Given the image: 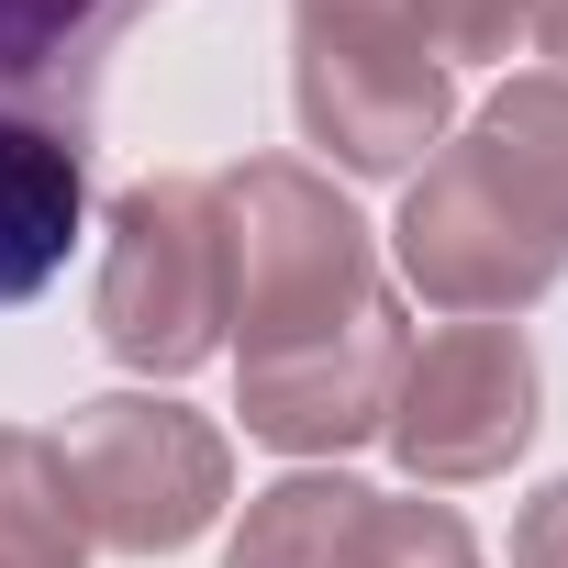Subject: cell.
Here are the masks:
<instances>
[{
	"mask_svg": "<svg viewBox=\"0 0 568 568\" xmlns=\"http://www.w3.org/2000/svg\"><path fill=\"white\" fill-rule=\"evenodd\" d=\"M402 278L446 324H513L568 278V79L535 68L479 101L402 190Z\"/></svg>",
	"mask_w": 568,
	"mask_h": 568,
	"instance_id": "1",
	"label": "cell"
},
{
	"mask_svg": "<svg viewBox=\"0 0 568 568\" xmlns=\"http://www.w3.org/2000/svg\"><path fill=\"white\" fill-rule=\"evenodd\" d=\"M223 212V335H234V379L291 368L379 313H402L379 291L368 223L335 201V179H313L302 156H245L212 179Z\"/></svg>",
	"mask_w": 568,
	"mask_h": 568,
	"instance_id": "2",
	"label": "cell"
},
{
	"mask_svg": "<svg viewBox=\"0 0 568 568\" xmlns=\"http://www.w3.org/2000/svg\"><path fill=\"white\" fill-rule=\"evenodd\" d=\"M291 101L335 168L402 179L446 145L457 79L424 57L413 0H291Z\"/></svg>",
	"mask_w": 568,
	"mask_h": 568,
	"instance_id": "3",
	"label": "cell"
},
{
	"mask_svg": "<svg viewBox=\"0 0 568 568\" xmlns=\"http://www.w3.org/2000/svg\"><path fill=\"white\" fill-rule=\"evenodd\" d=\"M57 479H68L90 546H112V557H168V546H190V535L234 501L223 435H212L190 402H156V390H101V402H79L68 435H57Z\"/></svg>",
	"mask_w": 568,
	"mask_h": 568,
	"instance_id": "4",
	"label": "cell"
},
{
	"mask_svg": "<svg viewBox=\"0 0 568 568\" xmlns=\"http://www.w3.org/2000/svg\"><path fill=\"white\" fill-rule=\"evenodd\" d=\"M101 346L145 379H190L223 346V212L212 179H134L101 245Z\"/></svg>",
	"mask_w": 568,
	"mask_h": 568,
	"instance_id": "5",
	"label": "cell"
},
{
	"mask_svg": "<svg viewBox=\"0 0 568 568\" xmlns=\"http://www.w3.org/2000/svg\"><path fill=\"white\" fill-rule=\"evenodd\" d=\"M402 468L424 490H468V479H501L535 435V346L524 324H435L413 357H402V390H390V424Z\"/></svg>",
	"mask_w": 568,
	"mask_h": 568,
	"instance_id": "6",
	"label": "cell"
},
{
	"mask_svg": "<svg viewBox=\"0 0 568 568\" xmlns=\"http://www.w3.org/2000/svg\"><path fill=\"white\" fill-rule=\"evenodd\" d=\"M79 223H90L79 123H45V112H12V101H0V313L34 302L45 278L68 267Z\"/></svg>",
	"mask_w": 568,
	"mask_h": 568,
	"instance_id": "7",
	"label": "cell"
},
{
	"mask_svg": "<svg viewBox=\"0 0 568 568\" xmlns=\"http://www.w3.org/2000/svg\"><path fill=\"white\" fill-rule=\"evenodd\" d=\"M134 12L145 0H0V101L45 112V123H79L90 79H101V57Z\"/></svg>",
	"mask_w": 568,
	"mask_h": 568,
	"instance_id": "8",
	"label": "cell"
},
{
	"mask_svg": "<svg viewBox=\"0 0 568 568\" xmlns=\"http://www.w3.org/2000/svg\"><path fill=\"white\" fill-rule=\"evenodd\" d=\"M357 513H368V490H357L346 468H291L278 490H256V501H245V524H234L223 568H346Z\"/></svg>",
	"mask_w": 568,
	"mask_h": 568,
	"instance_id": "9",
	"label": "cell"
},
{
	"mask_svg": "<svg viewBox=\"0 0 568 568\" xmlns=\"http://www.w3.org/2000/svg\"><path fill=\"white\" fill-rule=\"evenodd\" d=\"M0 568H90V524L57 479V435L0 424Z\"/></svg>",
	"mask_w": 568,
	"mask_h": 568,
	"instance_id": "10",
	"label": "cell"
},
{
	"mask_svg": "<svg viewBox=\"0 0 568 568\" xmlns=\"http://www.w3.org/2000/svg\"><path fill=\"white\" fill-rule=\"evenodd\" d=\"M346 568H479V546H468V524H457L446 501H379V490H368Z\"/></svg>",
	"mask_w": 568,
	"mask_h": 568,
	"instance_id": "11",
	"label": "cell"
},
{
	"mask_svg": "<svg viewBox=\"0 0 568 568\" xmlns=\"http://www.w3.org/2000/svg\"><path fill=\"white\" fill-rule=\"evenodd\" d=\"M524 12L535 0H413V34H424L435 68H468V57H513Z\"/></svg>",
	"mask_w": 568,
	"mask_h": 568,
	"instance_id": "12",
	"label": "cell"
},
{
	"mask_svg": "<svg viewBox=\"0 0 568 568\" xmlns=\"http://www.w3.org/2000/svg\"><path fill=\"white\" fill-rule=\"evenodd\" d=\"M513 568H568V479H546L513 524Z\"/></svg>",
	"mask_w": 568,
	"mask_h": 568,
	"instance_id": "13",
	"label": "cell"
},
{
	"mask_svg": "<svg viewBox=\"0 0 568 568\" xmlns=\"http://www.w3.org/2000/svg\"><path fill=\"white\" fill-rule=\"evenodd\" d=\"M524 34H535V57H557V79H568V0H535Z\"/></svg>",
	"mask_w": 568,
	"mask_h": 568,
	"instance_id": "14",
	"label": "cell"
}]
</instances>
